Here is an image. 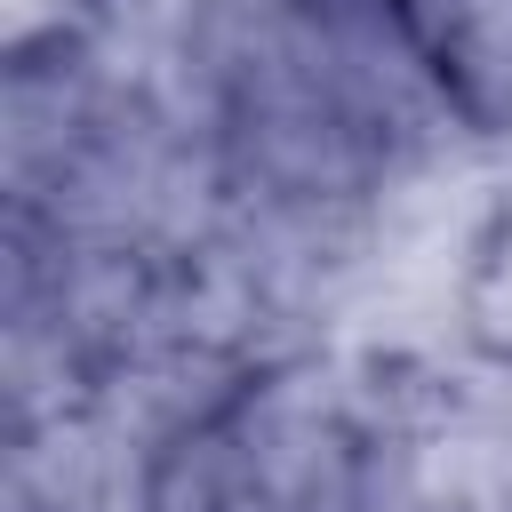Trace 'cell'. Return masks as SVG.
<instances>
[{
	"label": "cell",
	"instance_id": "6da1fadb",
	"mask_svg": "<svg viewBox=\"0 0 512 512\" xmlns=\"http://www.w3.org/2000/svg\"><path fill=\"white\" fill-rule=\"evenodd\" d=\"M416 72L472 152H512V0H392Z\"/></svg>",
	"mask_w": 512,
	"mask_h": 512
},
{
	"label": "cell",
	"instance_id": "7a4b0ae2",
	"mask_svg": "<svg viewBox=\"0 0 512 512\" xmlns=\"http://www.w3.org/2000/svg\"><path fill=\"white\" fill-rule=\"evenodd\" d=\"M440 336L456 368L512 376V176L472 200L440 264Z\"/></svg>",
	"mask_w": 512,
	"mask_h": 512
}]
</instances>
